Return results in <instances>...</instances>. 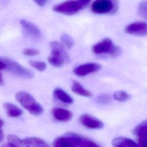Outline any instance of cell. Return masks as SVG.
<instances>
[{
    "mask_svg": "<svg viewBox=\"0 0 147 147\" xmlns=\"http://www.w3.org/2000/svg\"><path fill=\"white\" fill-rule=\"evenodd\" d=\"M101 65L96 63H88L76 67L73 71L75 75L78 76H84L98 71Z\"/></svg>",
    "mask_w": 147,
    "mask_h": 147,
    "instance_id": "obj_9",
    "label": "cell"
},
{
    "mask_svg": "<svg viewBox=\"0 0 147 147\" xmlns=\"http://www.w3.org/2000/svg\"><path fill=\"white\" fill-rule=\"evenodd\" d=\"M61 40L62 42L68 48H71L74 45V40L68 34H63L61 36Z\"/></svg>",
    "mask_w": 147,
    "mask_h": 147,
    "instance_id": "obj_23",
    "label": "cell"
},
{
    "mask_svg": "<svg viewBox=\"0 0 147 147\" xmlns=\"http://www.w3.org/2000/svg\"><path fill=\"white\" fill-rule=\"evenodd\" d=\"M79 122L84 126L91 129H102L104 126L100 120L88 114L81 115L79 117Z\"/></svg>",
    "mask_w": 147,
    "mask_h": 147,
    "instance_id": "obj_10",
    "label": "cell"
},
{
    "mask_svg": "<svg viewBox=\"0 0 147 147\" xmlns=\"http://www.w3.org/2000/svg\"><path fill=\"white\" fill-rule=\"evenodd\" d=\"M29 65L36 70L42 72L44 71L47 68V64L45 62L41 61L30 60L29 61Z\"/></svg>",
    "mask_w": 147,
    "mask_h": 147,
    "instance_id": "obj_20",
    "label": "cell"
},
{
    "mask_svg": "<svg viewBox=\"0 0 147 147\" xmlns=\"http://www.w3.org/2000/svg\"><path fill=\"white\" fill-rule=\"evenodd\" d=\"M125 32L127 34L137 36H146L147 35V24L141 21L131 23L125 27Z\"/></svg>",
    "mask_w": 147,
    "mask_h": 147,
    "instance_id": "obj_8",
    "label": "cell"
},
{
    "mask_svg": "<svg viewBox=\"0 0 147 147\" xmlns=\"http://www.w3.org/2000/svg\"><path fill=\"white\" fill-rule=\"evenodd\" d=\"M146 122H147V120H146Z\"/></svg>",
    "mask_w": 147,
    "mask_h": 147,
    "instance_id": "obj_32",
    "label": "cell"
},
{
    "mask_svg": "<svg viewBox=\"0 0 147 147\" xmlns=\"http://www.w3.org/2000/svg\"><path fill=\"white\" fill-rule=\"evenodd\" d=\"M118 8L117 0H95L91 5V10L96 14H113Z\"/></svg>",
    "mask_w": 147,
    "mask_h": 147,
    "instance_id": "obj_6",
    "label": "cell"
},
{
    "mask_svg": "<svg viewBox=\"0 0 147 147\" xmlns=\"http://www.w3.org/2000/svg\"><path fill=\"white\" fill-rule=\"evenodd\" d=\"M53 147H77L71 135L69 133L65 134L64 136L56 138L53 143Z\"/></svg>",
    "mask_w": 147,
    "mask_h": 147,
    "instance_id": "obj_13",
    "label": "cell"
},
{
    "mask_svg": "<svg viewBox=\"0 0 147 147\" xmlns=\"http://www.w3.org/2000/svg\"><path fill=\"white\" fill-rule=\"evenodd\" d=\"M84 6L78 1H67L53 6V10L56 13L71 16L77 13Z\"/></svg>",
    "mask_w": 147,
    "mask_h": 147,
    "instance_id": "obj_7",
    "label": "cell"
},
{
    "mask_svg": "<svg viewBox=\"0 0 147 147\" xmlns=\"http://www.w3.org/2000/svg\"><path fill=\"white\" fill-rule=\"evenodd\" d=\"M0 83L1 85H3V78H2V75H1V80H0Z\"/></svg>",
    "mask_w": 147,
    "mask_h": 147,
    "instance_id": "obj_30",
    "label": "cell"
},
{
    "mask_svg": "<svg viewBox=\"0 0 147 147\" xmlns=\"http://www.w3.org/2000/svg\"><path fill=\"white\" fill-rule=\"evenodd\" d=\"M138 13L140 16L144 18H147V1H143L139 3L138 7Z\"/></svg>",
    "mask_w": 147,
    "mask_h": 147,
    "instance_id": "obj_22",
    "label": "cell"
},
{
    "mask_svg": "<svg viewBox=\"0 0 147 147\" xmlns=\"http://www.w3.org/2000/svg\"><path fill=\"white\" fill-rule=\"evenodd\" d=\"M0 63L1 70H6L16 76L26 79L32 78L34 76L33 72L30 70L10 59L1 57L0 58Z\"/></svg>",
    "mask_w": 147,
    "mask_h": 147,
    "instance_id": "obj_2",
    "label": "cell"
},
{
    "mask_svg": "<svg viewBox=\"0 0 147 147\" xmlns=\"http://www.w3.org/2000/svg\"><path fill=\"white\" fill-rule=\"evenodd\" d=\"M51 53L48 57L50 64L55 67H60L64 65L65 61L69 60L68 55L64 47L56 41L50 42Z\"/></svg>",
    "mask_w": 147,
    "mask_h": 147,
    "instance_id": "obj_3",
    "label": "cell"
},
{
    "mask_svg": "<svg viewBox=\"0 0 147 147\" xmlns=\"http://www.w3.org/2000/svg\"><path fill=\"white\" fill-rule=\"evenodd\" d=\"M2 127H1V133H0V140L1 142L2 141L3 138V131H2Z\"/></svg>",
    "mask_w": 147,
    "mask_h": 147,
    "instance_id": "obj_28",
    "label": "cell"
},
{
    "mask_svg": "<svg viewBox=\"0 0 147 147\" xmlns=\"http://www.w3.org/2000/svg\"><path fill=\"white\" fill-rule=\"evenodd\" d=\"M72 91L77 95L84 97H90L92 94L86 90L80 83L77 81H72L71 86Z\"/></svg>",
    "mask_w": 147,
    "mask_h": 147,
    "instance_id": "obj_18",
    "label": "cell"
},
{
    "mask_svg": "<svg viewBox=\"0 0 147 147\" xmlns=\"http://www.w3.org/2000/svg\"><path fill=\"white\" fill-rule=\"evenodd\" d=\"M0 124H1V127H2V126L4 124V121L2 119H1L0 120Z\"/></svg>",
    "mask_w": 147,
    "mask_h": 147,
    "instance_id": "obj_31",
    "label": "cell"
},
{
    "mask_svg": "<svg viewBox=\"0 0 147 147\" xmlns=\"http://www.w3.org/2000/svg\"><path fill=\"white\" fill-rule=\"evenodd\" d=\"M78 147H100L92 141L80 136Z\"/></svg>",
    "mask_w": 147,
    "mask_h": 147,
    "instance_id": "obj_19",
    "label": "cell"
},
{
    "mask_svg": "<svg viewBox=\"0 0 147 147\" xmlns=\"http://www.w3.org/2000/svg\"><path fill=\"white\" fill-rule=\"evenodd\" d=\"M39 6H44L48 1V0H33Z\"/></svg>",
    "mask_w": 147,
    "mask_h": 147,
    "instance_id": "obj_26",
    "label": "cell"
},
{
    "mask_svg": "<svg viewBox=\"0 0 147 147\" xmlns=\"http://www.w3.org/2000/svg\"><path fill=\"white\" fill-rule=\"evenodd\" d=\"M133 133L138 138L140 147H147V122L146 121L140 123L133 130Z\"/></svg>",
    "mask_w": 147,
    "mask_h": 147,
    "instance_id": "obj_11",
    "label": "cell"
},
{
    "mask_svg": "<svg viewBox=\"0 0 147 147\" xmlns=\"http://www.w3.org/2000/svg\"><path fill=\"white\" fill-rule=\"evenodd\" d=\"M1 147H13V146L10 144H9L7 142V143H5V144H2Z\"/></svg>",
    "mask_w": 147,
    "mask_h": 147,
    "instance_id": "obj_29",
    "label": "cell"
},
{
    "mask_svg": "<svg viewBox=\"0 0 147 147\" xmlns=\"http://www.w3.org/2000/svg\"><path fill=\"white\" fill-rule=\"evenodd\" d=\"M51 114L53 118L59 122H67L72 117V114L70 111L61 107L53 108Z\"/></svg>",
    "mask_w": 147,
    "mask_h": 147,
    "instance_id": "obj_14",
    "label": "cell"
},
{
    "mask_svg": "<svg viewBox=\"0 0 147 147\" xmlns=\"http://www.w3.org/2000/svg\"><path fill=\"white\" fill-rule=\"evenodd\" d=\"M92 51L96 55L107 53L114 57L119 56L121 53V48L114 45L109 38H105L95 44L92 47Z\"/></svg>",
    "mask_w": 147,
    "mask_h": 147,
    "instance_id": "obj_5",
    "label": "cell"
},
{
    "mask_svg": "<svg viewBox=\"0 0 147 147\" xmlns=\"http://www.w3.org/2000/svg\"><path fill=\"white\" fill-rule=\"evenodd\" d=\"M113 96L115 100L119 102H125L130 98V95L124 91H116L114 92Z\"/></svg>",
    "mask_w": 147,
    "mask_h": 147,
    "instance_id": "obj_21",
    "label": "cell"
},
{
    "mask_svg": "<svg viewBox=\"0 0 147 147\" xmlns=\"http://www.w3.org/2000/svg\"><path fill=\"white\" fill-rule=\"evenodd\" d=\"M39 51L34 48H25L23 51V54L27 56H34L39 53Z\"/></svg>",
    "mask_w": 147,
    "mask_h": 147,
    "instance_id": "obj_25",
    "label": "cell"
},
{
    "mask_svg": "<svg viewBox=\"0 0 147 147\" xmlns=\"http://www.w3.org/2000/svg\"><path fill=\"white\" fill-rule=\"evenodd\" d=\"M20 24L25 33L28 37L34 39L40 38L41 36L40 29L34 24L25 20H20Z\"/></svg>",
    "mask_w": 147,
    "mask_h": 147,
    "instance_id": "obj_12",
    "label": "cell"
},
{
    "mask_svg": "<svg viewBox=\"0 0 147 147\" xmlns=\"http://www.w3.org/2000/svg\"><path fill=\"white\" fill-rule=\"evenodd\" d=\"M53 95L56 99L65 103L70 104L74 102L72 98L68 94L59 87L56 88L54 90Z\"/></svg>",
    "mask_w": 147,
    "mask_h": 147,
    "instance_id": "obj_17",
    "label": "cell"
},
{
    "mask_svg": "<svg viewBox=\"0 0 147 147\" xmlns=\"http://www.w3.org/2000/svg\"><path fill=\"white\" fill-rule=\"evenodd\" d=\"M7 141L13 147H50L47 142L37 137H27L21 139L17 136L9 134L7 136Z\"/></svg>",
    "mask_w": 147,
    "mask_h": 147,
    "instance_id": "obj_4",
    "label": "cell"
},
{
    "mask_svg": "<svg viewBox=\"0 0 147 147\" xmlns=\"http://www.w3.org/2000/svg\"><path fill=\"white\" fill-rule=\"evenodd\" d=\"M110 96L107 94H102L98 95L95 99L96 102L102 105L108 103L110 101Z\"/></svg>",
    "mask_w": 147,
    "mask_h": 147,
    "instance_id": "obj_24",
    "label": "cell"
},
{
    "mask_svg": "<svg viewBox=\"0 0 147 147\" xmlns=\"http://www.w3.org/2000/svg\"><path fill=\"white\" fill-rule=\"evenodd\" d=\"M111 144L113 147H140L133 140L123 137L115 138L113 140Z\"/></svg>",
    "mask_w": 147,
    "mask_h": 147,
    "instance_id": "obj_15",
    "label": "cell"
},
{
    "mask_svg": "<svg viewBox=\"0 0 147 147\" xmlns=\"http://www.w3.org/2000/svg\"><path fill=\"white\" fill-rule=\"evenodd\" d=\"M16 99L32 115H39L44 111L41 105L37 102L33 96L27 92L23 91L17 92L16 94Z\"/></svg>",
    "mask_w": 147,
    "mask_h": 147,
    "instance_id": "obj_1",
    "label": "cell"
},
{
    "mask_svg": "<svg viewBox=\"0 0 147 147\" xmlns=\"http://www.w3.org/2000/svg\"><path fill=\"white\" fill-rule=\"evenodd\" d=\"M91 0H78L80 3H81L84 6H86Z\"/></svg>",
    "mask_w": 147,
    "mask_h": 147,
    "instance_id": "obj_27",
    "label": "cell"
},
{
    "mask_svg": "<svg viewBox=\"0 0 147 147\" xmlns=\"http://www.w3.org/2000/svg\"><path fill=\"white\" fill-rule=\"evenodd\" d=\"M3 107L6 114L10 117H18L23 113V111L20 107L10 102L5 103Z\"/></svg>",
    "mask_w": 147,
    "mask_h": 147,
    "instance_id": "obj_16",
    "label": "cell"
}]
</instances>
